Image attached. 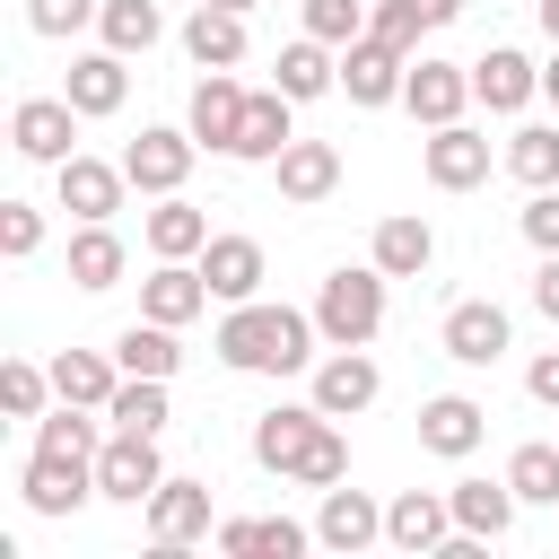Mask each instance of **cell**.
<instances>
[{"label":"cell","instance_id":"obj_16","mask_svg":"<svg viewBox=\"0 0 559 559\" xmlns=\"http://www.w3.org/2000/svg\"><path fill=\"white\" fill-rule=\"evenodd\" d=\"M314 402H323L332 419L367 411V402H376V358H367V349H332V358L314 367Z\"/></svg>","mask_w":559,"mask_h":559},{"label":"cell","instance_id":"obj_14","mask_svg":"<svg viewBox=\"0 0 559 559\" xmlns=\"http://www.w3.org/2000/svg\"><path fill=\"white\" fill-rule=\"evenodd\" d=\"M280 192L288 201H332L341 192V148L332 140H288L280 148Z\"/></svg>","mask_w":559,"mask_h":559},{"label":"cell","instance_id":"obj_24","mask_svg":"<svg viewBox=\"0 0 559 559\" xmlns=\"http://www.w3.org/2000/svg\"><path fill=\"white\" fill-rule=\"evenodd\" d=\"M454 524L472 542H498L515 524V480H454Z\"/></svg>","mask_w":559,"mask_h":559},{"label":"cell","instance_id":"obj_40","mask_svg":"<svg viewBox=\"0 0 559 559\" xmlns=\"http://www.w3.org/2000/svg\"><path fill=\"white\" fill-rule=\"evenodd\" d=\"M35 445H52V454H96V419H87V402H61V411L35 428Z\"/></svg>","mask_w":559,"mask_h":559},{"label":"cell","instance_id":"obj_36","mask_svg":"<svg viewBox=\"0 0 559 559\" xmlns=\"http://www.w3.org/2000/svg\"><path fill=\"white\" fill-rule=\"evenodd\" d=\"M507 175H515V183H533V192H542V183H559V131H542V122H533V131H515V140H507Z\"/></svg>","mask_w":559,"mask_h":559},{"label":"cell","instance_id":"obj_25","mask_svg":"<svg viewBox=\"0 0 559 559\" xmlns=\"http://www.w3.org/2000/svg\"><path fill=\"white\" fill-rule=\"evenodd\" d=\"M445 515H454L445 498H428V489H402V498L384 507V542H393V550H437V542H445Z\"/></svg>","mask_w":559,"mask_h":559},{"label":"cell","instance_id":"obj_11","mask_svg":"<svg viewBox=\"0 0 559 559\" xmlns=\"http://www.w3.org/2000/svg\"><path fill=\"white\" fill-rule=\"evenodd\" d=\"M533 87H542V70H533V61L515 52V44H489V52L472 61V96H480L489 114H515V105H524Z\"/></svg>","mask_w":559,"mask_h":559},{"label":"cell","instance_id":"obj_9","mask_svg":"<svg viewBox=\"0 0 559 559\" xmlns=\"http://www.w3.org/2000/svg\"><path fill=\"white\" fill-rule=\"evenodd\" d=\"M70 122H79L70 96H26V105L9 114V140H17L26 157H52V166H61V157H79V148H70Z\"/></svg>","mask_w":559,"mask_h":559},{"label":"cell","instance_id":"obj_41","mask_svg":"<svg viewBox=\"0 0 559 559\" xmlns=\"http://www.w3.org/2000/svg\"><path fill=\"white\" fill-rule=\"evenodd\" d=\"M0 411H9V419H35V411H44V376H35L26 358L0 367Z\"/></svg>","mask_w":559,"mask_h":559},{"label":"cell","instance_id":"obj_48","mask_svg":"<svg viewBox=\"0 0 559 559\" xmlns=\"http://www.w3.org/2000/svg\"><path fill=\"white\" fill-rule=\"evenodd\" d=\"M542 26H550V44H559V0H542Z\"/></svg>","mask_w":559,"mask_h":559},{"label":"cell","instance_id":"obj_23","mask_svg":"<svg viewBox=\"0 0 559 559\" xmlns=\"http://www.w3.org/2000/svg\"><path fill=\"white\" fill-rule=\"evenodd\" d=\"M114 367H122V358H105V349H61V358H52V393H61V402L105 411V402H114V384H122Z\"/></svg>","mask_w":559,"mask_h":559},{"label":"cell","instance_id":"obj_22","mask_svg":"<svg viewBox=\"0 0 559 559\" xmlns=\"http://www.w3.org/2000/svg\"><path fill=\"white\" fill-rule=\"evenodd\" d=\"M288 105L297 96H280V87H262V96H245V122H236V148L227 157H280L297 131H288Z\"/></svg>","mask_w":559,"mask_h":559},{"label":"cell","instance_id":"obj_19","mask_svg":"<svg viewBox=\"0 0 559 559\" xmlns=\"http://www.w3.org/2000/svg\"><path fill=\"white\" fill-rule=\"evenodd\" d=\"M463 96H472V70H454V61H419V70L402 79V105H411L419 122H454Z\"/></svg>","mask_w":559,"mask_h":559},{"label":"cell","instance_id":"obj_45","mask_svg":"<svg viewBox=\"0 0 559 559\" xmlns=\"http://www.w3.org/2000/svg\"><path fill=\"white\" fill-rule=\"evenodd\" d=\"M524 384H533V402H542V411H559V349H542V358L524 367Z\"/></svg>","mask_w":559,"mask_h":559},{"label":"cell","instance_id":"obj_18","mask_svg":"<svg viewBox=\"0 0 559 559\" xmlns=\"http://www.w3.org/2000/svg\"><path fill=\"white\" fill-rule=\"evenodd\" d=\"M183 52L201 61V70H236L245 61V9H192V26H183Z\"/></svg>","mask_w":559,"mask_h":559},{"label":"cell","instance_id":"obj_20","mask_svg":"<svg viewBox=\"0 0 559 559\" xmlns=\"http://www.w3.org/2000/svg\"><path fill=\"white\" fill-rule=\"evenodd\" d=\"M245 96H253V87H236L227 70H210V79L192 87V140H210V148H236V122H245Z\"/></svg>","mask_w":559,"mask_h":559},{"label":"cell","instance_id":"obj_1","mask_svg":"<svg viewBox=\"0 0 559 559\" xmlns=\"http://www.w3.org/2000/svg\"><path fill=\"white\" fill-rule=\"evenodd\" d=\"M306 349H314V323H306L297 306L245 297V306H227V323H218V358H227V367H253V376H288V367H306Z\"/></svg>","mask_w":559,"mask_h":559},{"label":"cell","instance_id":"obj_6","mask_svg":"<svg viewBox=\"0 0 559 559\" xmlns=\"http://www.w3.org/2000/svg\"><path fill=\"white\" fill-rule=\"evenodd\" d=\"M87 489H96V454H52V445H35V463H26V507H35V515H79Z\"/></svg>","mask_w":559,"mask_h":559},{"label":"cell","instance_id":"obj_33","mask_svg":"<svg viewBox=\"0 0 559 559\" xmlns=\"http://www.w3.org/2000/svg\"><path fill=\"white\" fill-rule=\"evenodd\" d=\"M105 419H114V428H148V437H157V428H166V376H122V384H114V402H105Z\"/></svg>","mask_w":559,"mask_h":559},{"label":"cell","instance_id":"obj_44","mask_svg":"<svg viewBox=\"0 0 559 559\" xmlns=\"http://www.w3.org/2000/svg\"><path fill=\"white\" fill-rule=\"evenodd\" d=\"M524 236H533L542 253H559V192H550V183H542V192L524 201Z\"/></svg>","mask_w":559,"mask_h":559},{"label":"cell","instance_id":"obj_26","mask_svg":"<svg viewBox=\"0 0 559 559\" xmlns=\"http://www.w3.org/2000/svg\"><path fill=\"white\" fill-rule=\"evenodd\" d=\"M122 262H131V253H122V236H114L105 218H79V236H70V280H79V288H114V280H122Z\"/></svg>","mask_w":559,"mask_h":559},{"label":"cell","instance_id":"obj_28","mask_svg":"<svg viewBox=\"0 0 559 559\" xmlns=\"http://www.w3.org/2000/svg\"><path fill=\"white\" fill-rule=\"evenodd\" d=\"M201 245H210V218L166 192V201L148 210V253H157V262H183V253H201Z\"/></svg>","mask_w":559,"mask_h":559},{"label":"cell","instance_id":"obj_38","mask_svg":"<svg viewBox=\"0 0 559 559\" xmlns=\"http://www.w3.org/2000/svg\"><path fill=\"white\" fill-rule=\"evenodd\" d=\"M105 44L114 52H148L157 44V0H105Z\"/></svg>","mask_w":559,"mask_h":559},{"label":"cell","instance_id":"obj_13","mask_svg":"<svg viewBox=\"0 0 559 559\" xmlns=\"http://www.w3.org/2000/svg\"><path fill=\"white\" fill-rule=\"evenodd\" d=\"M122 166H105V157H61V210L70 218H114L122 210Z\"/></svg>","mask_w":559,"mask_h":559},{"label":"cell","instance_id":"obj_46","mask_svg":"<svg viewBox=\"0 0 559 559\" xmlns=\"http://www.w3.org/2000/svg\"><path fill=\"white\" fill-rule=\"evenodd\" d=\"M533 306L559 323V253H542V271H533Z\"/></svg>","mask_w":559,"mask_h":559},{"label":"cell","instance_id":"obj_12","mask_svg":"<svg viewBox=\"0 0 559 559\" xmlns=\"http://www.w3.org/2000/svg\"><path fill=\"white\" fill-rule=\"evenodd\" d=\"M480 175H489V140L463 131V122H437V140H428V183H437V192H472Z\"/></svg>","mask_w":559,"mask_h":559},{"label":"cell","instance_id":"obj_5","mask_svg":"<svg viewBox=\"0 0 559 559\" xmlns=\"http://www.w3.org/2000/svg\"><path fill=\"white\" fill-rule=\"evenodd\" d=\"M157 480H166V463H157V437H148V428H122V437L96 454V489L122 498V507L157 498Z\"/></svg>","mask_w":559,"mask_h":559},{"label":"cell","instance_id":"obj_32","mask_svg":"<svg viewBox=\"0 0 559 559\" xmlns=\"http://www.w3.org/2000/svg\"><path fill=\"white\" fill-rule=\"evenodd\" d=\"M218 550H227V559H297L306 533L280 524V515H262V524H218Z\"/></svg>","mask_w":559,"mask_h":559},{"label":"cell","instance_id":"obj_17","mask_svg":"<svg viewBox=\"0 0 559 559\" xmlns=\"http://www.w3.org/2000/svg\"><path fill=\"white\" fill-rule=\"evenodd\" d=\"M480 428H489V411H480L472 393H437V402L419 411V445H428V454H472Z\"/></svg>","mask_w":559,"mask_h":559},{"label":"cell","instance_id":"obj_29","mask_svg":"<svg viewBox=\"0 0 559 559\" xmlns=\"http://www.w3.org/2000/svg\"><path fill=\"white\" fill-rule=\"evenodd\" d=\"M428 253H437L428 218H411V210H402V218H384V227H376V271H384V280H411V271H428Z\"/></svg>","mask_w":559,"mask_h":559},{"label":"cell","instance_id":"obj_4","mask_svg":"<svg viewBox=\"0 0 559 559\" xmlns=\"http://www.w3.org/2000/svg\"><path fill=\"white\" fill-rule=\"evenodd\" d=\"M323 428H332V411H323V402H306V411H262V428H253V463H262V472H288V480H297Z\"/></svg>","mask_w":559,"mask_h":559},{"label":"cell","instance_id":"obj_3","mask_svg":"<svg viewBox=\"0 0 559 559\" xmlns=\"http://www.w3.org/2000/svg\"><path fill=\"white\" fill-rule=\"evenodd\" d=\"M402 79H411V61H402V44H384L376 26H367L358 44H341V87H349V105H393Z\"/></svg>","mask_w":559,"mask_h":559},{"label":"cell","instance_id":"obj_47","mask_svg":"<svg viewBox=\"0 0 559 559\" xmlns=\"http://www.w3.org/2000/svg\"><path fill=\"white\" fill-rule=\"evenodd\" d=\"M542 96H550V105H559V52H550V61H542Z\"/></svg>","mask_w":559,"mask_h":559},{"label":"cell","instance_id":"obj_30","mask_svg":"<svg viewBox=\"0 0 559 559\" xmlns=\"http://www.w3.org/2000/svg\"><path fill=\"white\" fill-rule=\"evenodd\" d=\"M323 87H341V61H332V44L323 35H306V44H288L280 52V96H323Z\"/></svg>","mask_w":559,"mask_h":559},{"label":"cell","instance_id":"obj_10","mask_svg":"<svg viewBox=\"0 0 559 559\" xmlns=\"http://www.w3.org/2000/svg\"><path fill=\"white\" fill-rule=\"evenodd\" d=\"M148 533H157V550L201 542V533H210V489H201V480H157V498H148Z\"/></svg>","mask_w":559,"mask_h":559},{"label":"cell","instance_id":"obj_21","mask_svg":"<svg viewBox=\"0 0 559 559\" xmlns=\"http://www.w3.org/2000/svg\"><path fill=\"white\" fill-rule=\"evenodd\" d=\"M201 306H210V280L183 271V262H157V271L140 280V314H157V323H192Z\"/></svg>","mask_w":559,"mask_h":559},{"label":"cell","instance_id":"obj_34","mask_svg":"<svg viewBox=\"0 0 559 559\" xmlns=\"http://www.w3.org/2000/svg\"><path fill=\"white\" fill-rule=\"evenodd\" d=\"M376 533H384V515H376L358 489H332V498H323V542H332V550H367Z\"/></svg>","mask_w":559,"mask_h":559},{"label":"cell","instance_id":"obj_49","mask_svg":"<svg viewBox=\"0 0 559 559\" xmlns=\"http://www.w3.org/2000/svg\"><path fill=\"white\" fill-rule=\"evenodd\" d=\"M210 9H253V0H210Z\"/></svg>","mask_w":559,"mask_h":559},{"label":"cell","instance_id":"obj_35","mask_svg":"<svg viewBox=\"0 0 559 559\" xmlns=\"http://www.w3.org/2000/svg\"><path fill=\"white\" fill-rule=\"evenodd\" d=\"M454 9H463V0H384V9H376V35L411 52V44H419V35H437Z\"/></svg>","mask_w":559,"mask_h":559},{"label":"cell","instance_id":"obj_8","mask_svg":"<svg viewBox=\"0 0 559 559\" xmlns=\"http://www.w3.org/2000/svg\"><path fill=\"white\" fill-rule=\"evenodd\" d=\"M262 245L253 236H210L201 245V280H210V297H227V306H245V297H262Z\"/></svg>","mask_w":559,"mask_h":559},{"label":"cell","instance_id":"obj_43","mask_svg":"<svg viewBox=\"0 0 559 559\" xmlns=\"http://www.w3.org/2000/svg\"><path fill=\"white\" fill-rule=\"evenodd\" d=\"M35 245H44L35 201H0V253H35Z\"/></svg>","mask_w":559,"mask_h":559},{"label":"cell","instance_id":"obj_2","mask_svg":"<svg viewBox=\"0 0 559 559\" xmlns=\"http://www.w3.org/2000/svg\"><path fill=\"white\" fill-rule=\"evenodd\" d=\"M314 323L332 349H367L376 323H384V271H332L323 297H314Z\"/></svg>","mask_w":559,"mask_h":559},{"label":"cell","instance_id":"obj_39","mask_svg":"<svg viewBox=\"0 0 559 559\" xmlns=\"http://www.w3.org/2000/svg\"><path fill=\"white\" fill-rule=\"evenodd\" d=\"M507 480H515V498H559V437H542V445H515Z\"/></svg>","mask_w":559,"mask_h":559},{"label":"cell","instance_id":"obj_7","mask_svg":"<svg viewBox=\"0 0 559 559\" xmlns=\"http://www.w3.org/2000/svg\"><path fill=\"white\" fill-rule=\"evenodd\" d=\"M192 148H201L192 131H140V140L122 148V175H131L140 192H175V183L192 175Z\"/></svg>","mask_w":559,"mask_h":559},{"label":"cell","instance_id":"obj_31","mask_svg":"<svg viewBox=\"0 0 559 559\" xmlns=\"http://www.w3.org/2000/svg\"><path fill=\"white\" fill-rule=\"evenodd\" d=\"M122 87H131L122 52H87V61H70V105H79V114H114Z\"/></svg>","mask_w":559,"mask_h":559},{"label":"cell","instance_id":"obj_37","mask_svg":"<svg viewBox=\"0 0 559 559\" xmlns=\"http://www.w3.org/2000/svg\"><path fill=\"white\" fill-rule=\"evenodd\" d=\"M367 26H376V9H367V0H306V35H323L332 52H341V44H358Z\"/></svg>","mask_w":559,"mask_h":559},{"label":"cell","instance_id":"obj_15","mask_svg":"<svg viewBox=\"0 0 559 559\" xmlns=\"http://www.w3.org/2000/svg\"><path fill=\"white\" fill-rule=\"evenodd\" d=\"M507 349V314L489 306V297H463L454 314H445V358H463V367H489Z\"/></svg>","mask_w":559,"mask_h":559},{"label":"cell","instance_id":"obj_42","mask_svg":"<svg viewBox=\"0 0 559 559\" xmlns=\"http://www.w3.org/2000/svg\"><path fill=\"white\" fill-rule=\"evenodd\" d=\"M87 17H105V9L96 0H26V26L35 35H79Z\"/></svg>","mask_w":559,"mask_h":559},{"label":"cell","instance_id":"obj_27","mask_svg":"<svg viewBox=\"0 0 559 559\" xmlns=\"http://www.w3.org/2000/svg\"><path fill=\"white\" fill-rule=\"evenodd\" d=\"M114 358H122V376H175V323H157V314H140V323H122L114 332Z\"/></svg>","mask_w":559,"mask_h":559}]
</instances>
